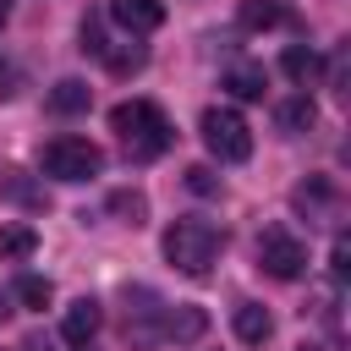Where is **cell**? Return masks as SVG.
I'll list each match as a JSON object with an SVG mask.
<instances>
[{"label":"cell","mask_w":351,"mask_h":351,"mask_svg":"<svg viewBox=\"0 0 351 351\" xmlns=\"http://www.w3.org/2000/svg\"><path fill=\"white\" fill-rule=\"evenodd\" d=\"M225 88H230L236 99H263V66H252V60H236V66L225 71Z\"/></svg>","instance_id":"cell-12"},{"label":"cell","mask_w":351,"mask_h":351,"mask_svg":"<svg viewBox=\"0 0 351 351\" xmlns=\"http://www.w3.org/2000/svg\"><path fill=\"white\" fill-rule=\"evenodd\" d=\"M241 22L247 27H280V22H291V11H280V5H247Z\"/></svg>","instance_id":"cell-20"},{"label":"cell","mask_w":351,"mask_h":351,"mask_svg":"<svg viewBox=\"0 0 351 351\" xmlns=\"http://www.w3.org/2000/svg\"><path fill=\"white\" fill-rule=\"evenodd\" d=\"M5 82H11V66H5V55H0V93H11Z\"/></svg>","instance_id":"cell-25"},{"label":"cell","mask_w":351,"mask_h":351,"mask_svg":"<svg viewBox=\"0 0 351 351\" xmlns=\"http://www.w3.org/2000/svg\"><path fill=\"white\" fill-rule=\"evenodd\" d=\"M82 49H88V55H104V49H110V44H104L99 16H82Z\"/></svg>","instance_id":"cell-21"},{"label":"cell","mask_w":351,"mask_h":351,"mask_svg":"<svg viewBox=\"0 0 351 351\" xmlns=\"http://www.w3.org/2000/svg\"><path fill=\"white\" fill-rule=\"evenodd\" d=\"M0 192H5L11 203H27V208H44V192H38L33 181H22L16 170H5V176H0Z\"/></svg>","instance_id":"cell-17"},{"label":"cell","mask_w":351,"mask_h":351,"mask_svg":"<svg viewBox=\"0 0 351 351\" xmlns=\"http://www.w3.org/2000/svg\"><path fill=\"white\" fill-rule=\"evenodd\" d=\"M203 329H208L203 307H165V318H159V340H176V346H192Z\"/></svg>","instance_id":"cell-9"},{"label":"cell","mask_w":351,"mask_h":351,"mask_svg":"<svg viewBox=\"0 0 351 351\" xmlns=\"http://www.w3.org/2000/svg\"><path fill=\"white\" fill-rule=\"evenodd\" d=\"M5 16H11V0H0V22H5Z\"/></svg>","instance_id":"cell-26"},{"label":"cell","mask_w":351,"mask_h":351,"mask_svg":"<svg viewBox=\"0 0 351 351\" xmlns=\"http://www.w3.org/2000/svg\"><path fill=\"white\" fill-rule=\"evenodd\" d=\"M186 186H192V192H214L219 181H214V170H208V165H192V170H186Z\"/></svg>","instance_id":"cell-22"},{"label":"cell","mask_w":351,"mask_h":351,"mask_svg":"<svg viewBox=\"0 0 351 351\" xmlns=\"http://www.w3.org/2000/svg\"><path fill=\"white\" fill-rule=\"evenodd\" d=\"M351 274V247H346V236H335V280H346Z\"/></svg>","instance_id":"cell-23"},{"label":"cell","mask_w":351,"mask_h":351,"mask_svg":"<svg viewBox=\"0 0 351 351\" xmlns=\"http://www.w3.org/2000/svg\"><path fill=\"white\" fill-rule=\"evenodd\" d=\"M11 296H16V302H27V307H49V296H55V285H49L44 274H22V280L11 285Z\"/></svg>","instance_id":"cell-16"},{"label":"cell","mask_w":351,"mask_h":351,"mask_svg":"<svg viewBox=\"0 0 351 351\" xmlns=\"http://www.w3.org/2000/svg\"><path fill=\"white\" fill-rule=\"evenodd\" d=\"M197 132H203L208 154L225 159V165H241V159L252 154V132H247V121H241L236 110H225V104H208L203 121H197Z\"/></svg>","instance_id":"cell-4"},{"label":"cell","mask_w":351,"mask_h":351,"mask_svg":"<svg viewBox=\"0 0 351 351\" xmlns=\"http://www.w3.org/2000/svg\"><path fill=\"white\" fill-rule=\"evenodd\" d=\"M11 318V291H0V324Z\"/></svg>","instance_id":"cell-24"},{"label":"cell","mask_w":351,"mask_h":351,"mask_svg":"<svg viewBox=\"0 0 351 351\" xmlns=\"http://www.w3.org/2000/svg\"><path fill=\"white\" fill-rule=\"evenodd\" d=\"M110 126L121 132V143H126V154L132 159H159L165 148H170V121H165V110L159 104H148V99H126V104H115L110 110Z\"/></svg>","instance_id":"cell-1"},{"label":"cell","mask_w":351,"mask_h":351,"mask_svg":"<svg viewBox=\"0 0 351 351\" xmlns=\"http://www.w3.org/2000/svg\"><path fill=\"white\" fill-rule=\"evenodd\" d=\"M99 324H104V307H99L93 296H77V302L66 307V318H60V340H66V346H88V340L99 335Z\"/></svg>","instance_id":"cell-7"},{"label":"cell","mask_w":351,"mask_h":351,"mask_svg":"<svg viewBox=\"0 0 351 351\" xmlns=\"http://www.w3.org/2000/svg\"><path fill=\"white\" fill-rule=\"evenodd\" d=\"M38 165H44V176H55V181H88V176L104 170V148L66 132V137H49V143H44Z\"/></svg>","instance_id":"cell-3"},{"label":"cell","mask_w":351,"mask_h":351,"mask_svg":"<svg viewBox=\"0 0 351 351\" xmlns=\"http://www.w3.org/2000/svg\"><path fill=\"white\" fill-rule=\"evenodd\" d=\"M33 247H38L33 225H0V258H27Z\"/></svg>","instance_id":"cell-14"},{"label":"cell","mask_w":351,"mask_h":351,"mask_svg":"<svg viewBox=\"0 0 351 351\" xmlns=\"http://www.w3.org/2000/svg\"><path fill=\"white\" fill-rule=\"evenodd\" d=\"M99 60H104L115 77H126V71H143V60H148V55H143V44H132V49H104Z\"/></svg>","instance_id":"cell-19"},{"label":"cell","mask_w":351,"mask_h":351,"mask_svg":"<svg viewBox=\"0 0 351 351\" xmlns=\"http://www.w3.org/2000/svg\"><path fill=\"white\" fill-rule=\"evenodd\" d=\"M274 335V318H269V307H258V302H241L236 307V340H247V346H263Z\"/></svg>","instance_id":"cell-11"},{"label":"cell","mask_w":351,"mask_h":351,"mask_svg":"<svg viewBox=\"0 0 351 351\" xmlns=\"http://www.w3.org/2000/svg\"><path fill=\"white\" fill-rule=\"evenodd\" d=\"M159 318H165V302L154 296V291H126V346H137V351H148V346H159Z\"/></svg>","instance_id":"cell-6"},{"label":"cell","mask_w":351,"mask_h":351,"mask_svg":"<svg viewBox=\"0 0 351 351\" xmlns=\"http://www.w3.org/2000/svg\"><path fill=\"white\" fill-rule=\"evenodd\" d=\"M110 208H115L126 225H143V219H148V197H143V192H110Z\"/></svg>","instance_id":"cell-18"},{"label":"cell","mask_w":351,"mask_h":351,"mask_svg":"<svg viewBox=\"0 0 351 351\" xmlns=\"http://www.w3.org/2000/svg\"><path fill=\"white\" fill-rule=\"evenodd\" d=\"M219 252H225V230L208 225V219H176V225L165 230V258H170L181 274H192V280H203Z\"/></svg>","instance_id":"cell-2"},{"label":"cell","mask_w":351,"mask_h":351,"mask_svg":"<svg viewBox=\"0 0 351 351\" xmlns=\"http://www.w3.org/2000/svg\"><path fill=\"white\" fill-rule=\"evenodd\" d=\"M274 121H280V132H307V126L318 121V110H313L307 93H296V99H285V104L274 110Z\"/></svg>","instance_id":"cell-13"},{"label":"cell","mask_w":351,"mask_h":351,"mask_svg":"<svg viewBox=\"0 0 351 351\" xmlns=\"http://www.w3.org/2000/svg\"><path fill=\"white\" fill-rule=\"evenodd\" d=\"M280 71H285V77H291V82H307V77H313V71H318V55H313V49H307V44H291V49H285V55H280Z\"/></svg>","instance_id":"cell-15"},{"label":"cell","mask_w":351,"mask_h":351,"mask_svg":"<svg viewBox=\"0 0 351 351\" xmlns=\"http://www.w3.org/2000/svg\"><path fill=\"white\" fill-rule=\"evenodd\" d=\"M88 104H93V88L77 82V77H60V82L49 88V110H55V115H82Z\"/></svg>","instance_id":"cell-10"},{"label":"cell","mask_w":351,"mask_h":351,"mask_svg":"<svg viewBox=\"0 0 351 351\" xmlns=\"http://www.w3.org/2000/svg\"><path fill=\"white\" fill-rule=\"evenodd\" d=\"M258 269L274 274V280H302L307 247H302L291 230H263V236H258Z\"/></svg>","instance_id":"cell-5"},{"label":"cell","mask_w":351,"mask_h":351,"mask_svg":"<svg viewBox=\"0 0 351 351\" xmlns=\"http://www.w3.org/2000/svg\"><path fill=\"white\" fill-rule=\"evenodd\" d=\"M110 16H115L132 38H143V33H154V27L165 22V0H110Z\"/></svg>","instance_id":"cell-8"}]
</instances>
